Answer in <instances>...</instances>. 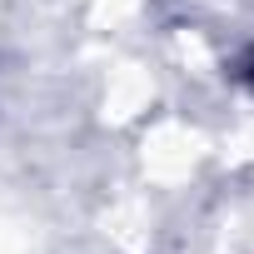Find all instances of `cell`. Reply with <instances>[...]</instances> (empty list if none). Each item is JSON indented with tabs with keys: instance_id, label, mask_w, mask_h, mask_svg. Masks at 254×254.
<instances>
[{
	"instance_id": "cell-1",
	"label": "cell",
	"mask_w": 254,
	"mask_h": 254,
	"mask_svg": "<svg viewBox=\"0 0 254 254\" xmlns=\"http://www.w3.org/2000/svg\"><path fill=\"white\" fill-rule=\"evenodd\" d=\"M234 75H239V80H244V85L254 90V50H249V55H244V60L234 65Z\"/></svg>"
}]
</instances>
